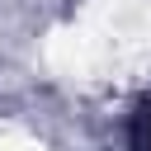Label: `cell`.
I'll return each mask as SVG.
<instances>
[{
    "label": "cell",
    "mask_w": 151,
    "mask_h": 151,
    "mask_svg": "<svg viewBox=\"0 0 151 151\" xmlns=\"http://www.w3.org/2000/svg\"><path fill=\"white\" fill-rule=\"evenodd\" d=\"M137 146H142V151H151V109L142 113V132H137Z\"/></svg>",
    "instance_id": "1"
}]
</instances>
